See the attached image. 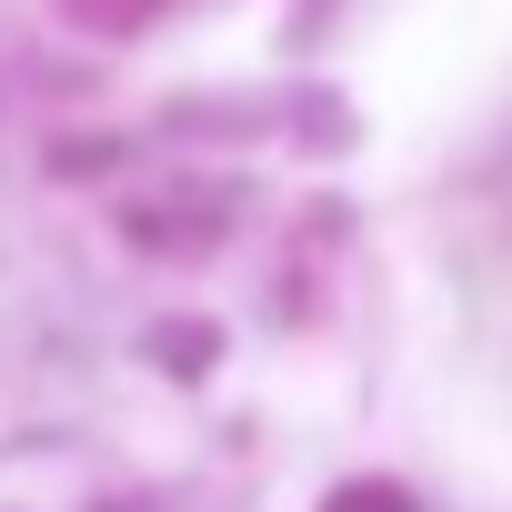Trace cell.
Wrapping results in <instances>:
<instances>
[{
    "instance_id": "cell-1",
    "label": "cell",
    "mask_w": 512,
    "mask_h": 512,
    "mask_svg": "<svg viewBox=\"0 0 512 512\" xmlns=\"http://www.w3.org/2000/svg\"><path fill=\"white\" fill-rule=\"evenodd\" d=\"M322 512H412V492H392V482H342Z\"/></svg>"
},
{
    "instance_id": "cell-2",
    "label": "cell",
    "mask_w": 512,
    "mask_h": 512,
    "mask_svg": "<svg viewBox=\"0 0 512 512\" xmlns=\"http://www.w3.org/2000/svg\"><path fill=\"white\" fill-rule=\"evenodd\" d=\"M161 352H171V372H201V352H211V332H161Z\"/></svg>"
}]
</instances>
